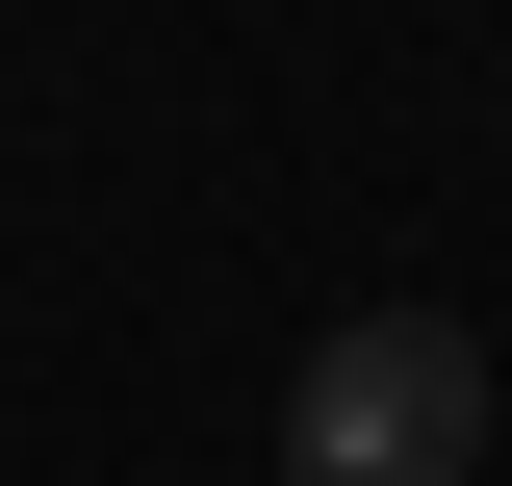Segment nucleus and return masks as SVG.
I'll return each mask as SVG.
<instances>
[{
	"mask_svg": "<svg viewBox=\"0 0 512 486\" xmlns=\"http://www.w3.org/2000/svg\"><path fill=\"white\" fill-rule=\"evenodd\" d=\"M282 461H308V486H461V461H487V333H461V307H359V333H308Z\"/></svg>",
	"mask_w": 512,
	"mask_h": 486,
	"instance_id": "nucleus-1",
	"label": "nucleus"
}]
</instances>
